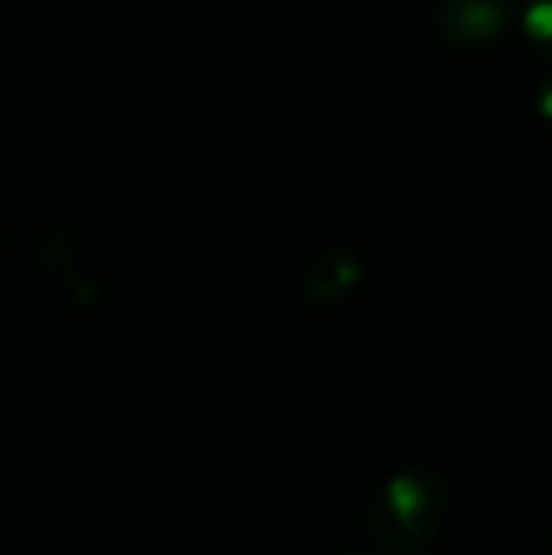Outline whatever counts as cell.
<instances>
[{"label":"cell","mask_w":552,"mask_h":555,"mask_svg":"<svg viewBox=\"0 0 552 555\" xmlns=\"http://www.w3.org/2000/svg\"><path fill=\"white\" fill-rule=\"evenodd\" d=\"M423 555H426V553H423Z\"/></svg>","instance_id":"obj_7"},{"label":"cell","mask_w":552,"mask_h":555,"mask_svg":"<svg viewBox=\"0 0 552 555\" xmlns=\"http://www.w3.org/2000/svg\"><path fill=\"white\" fill-rule=\"evenodd\" d=\"M524 29L534 49L552 62V0H527L524 7Z\"/></svg>","instance_id":"obj_4"},{"label":"cell","mask_w":552,"mask_h":555,"mask_svg":"<svg viewBox=\"0 0 552 555\" xmlns=\"http://www.w3.org/2000/svg\"><path fill=\"white\" fill-rule=\"evenodd\" d=\"M537 111H540V117L552 124V75L550 78H543L540 81V88H537Z\"/></svg>","instance_id":"obj_5"},{"label":"cell","mask_w":552,"mask_h":555,"mask_svg":"<svg viewBox=\"0 0 552 555\" xmlns=\"http://www.w3.org/2000/svg\"><path fill=\"white\" fill-rule=\"evenodd\" d=\"M338 555H387V553H377V550H364V546H351V550H345V553Z\"/></svg>","instance_id":"obj_6"},{"label":"cell","mask_w":552,"mask_h":555,"mask_svg":"<svg viewBox=\"0 0 552 555\" xmlns=\"http://www.w3.org/2000/svg\"><path fill=\"white\" fill-rule=\"evenodd\" d=\"M514 20V0H442L439 33L449 46L478 52L495 46Z\"/></svg>","instance_id":"obj_2"},{"label":"cell","mask_w":552,"mask_h":555,"mask_svg":"<svg viewBox=\"0 0 552 555\" xmlns=\"http://www.w3.org/2000/svg\"><path fill=\"white\" fill-rule=\"evenodd\" d=\"M364 276V263L351 250L322 254L303 280V293L312 306H338L345 302Z\"/></svg>","instance_id":"obj_3"},{"label":"cell","mask_w":552,"mask_h":555,"mask_svg":"<svg viewBox=\"0 0 552 555\" xmlns=\"http://www.w3.org/2000/svg\"><path fill=\"white\" fill-rule=\"evenodd\" d=\"M449 514V485L429 468L397 472L371 498L364 524L387 555H423Z\"/></svg>","instance_id":"obj_1"}]
</instances>
